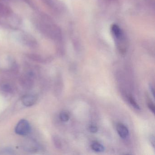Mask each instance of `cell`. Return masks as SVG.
I'll return each instance as SVG.
<instances>
[{
    "label": "cell",
    "instance_id": "cell-1",
    "mask_svg": "<svg viewBox=\"0 0 155 155\" xmlns=\"http://www.w3.org/2000/svg\"><path fill=\"white\" fill-rule=\"evenodd\" d=\"M111 32L115 40L117 41L119 50L122 54H124L126 51V46L125 42H123L124 39L123 38L121 30L117 25H113L111 27Z\"/></svg>",
    "mask_w": 155,
    "mask_h": 155
},
{
    "label": "cell",
    "instance_id": "cell-2",
    "mask_svg": "<svg viewBox=\"0 0 155 155\" xmlns=\"http://www.w3.org/2000/svg\"><path fill=\"white\" fill-rule=\"evenodd\" d=\"M20 41L23 45L31 48H37L38 43L37 40L28 33H21L19 37Z\"/></svg>",
    "mask_w": 155,
    "mask_h": 155
},
{
    "label": "cell",
    "instance_id": "cell-3",
    "mask_svg": "<svg viewBox=\"0 0 155 155\" xmlns=\"http://www.w3.org/2000/svg\"><path fill=\"white\" fill-rule=\"evenodd\" d=\"M31 130V126L28 120L22 119L18 122L15 127V132L20 135H27Z\"/></svg>",
    "mask_w": 155,
    "mask_h": 155
},
{
    "label": "cell",
    "instance_id": "cell-4",
    "mask_svg": "<svg viewBox=\"0 0 155 155\" xmlns=\"http://www.w3.org/2000/svg\"><path fill=\"white\" fill-rule=\"evenodd\" d=\"M38 97L33 94H28L23 96L22 98V102L23 105L26 107L33 106L37 102Z\"/></svg>",
    "mask_w": 155,
    "mask_h": 155
},
{
    "label": "cell",
    "instance_id": "cell-5",
    "mask_svg": "<svg viewBox=\"0 0 155 155\" xmlns=\"http://www.w3.org/2000/svg\"><path fill=\"white\" fill-rule=\"evenodd\" d=\"M117 129L118 133L122 138H126L128 136V130L124 124L122 123H119L118 124Z\"/></svg>",
    "mask_w": 155,
    "mask_h": 155
},
{
    "label": "cell",
    "instance_id": "cell-6",
    "mask_svg": "<svg viewBox=\"0 0 155 155\" xmlns=\"http://www.w3.org/2000/svg\"><path fill=\"white\" fill-rule=\"evenodd\" d=\"M26 56L29 59L39 63H43L45 61V59L42 58V56L38 54L30 53L27 54Z\"/></svg>",
    "mask_w": 155,
    "mask_h": 155
},
{
    "label": "cell",
    "instance_id": "cell-7",
    "mask_svg": "<svg viewBox=\"0 0 155 155\" xmlns=\"http://www.w3.org/2000/svg\"><path fill=\"white\" fill-rule=\"evenodd\" d=\"M91 148L94 151L97 152H103L105 148L101 144L98 142H94L91 145Z\"/></svg>",
    "mask_w": 155,
    "mask_h": 155
},
{
    "label": "cell",
    "instance_id": "cell-8",
    "mask_svg": "<svg viewBox=\"0 0 155 155\" xmlns=\"http://www.w3.org/2000/svg\"><path fill=\"white\" fill-rule=\"evenodd\" d=\"M69 115H68L67 112L65 111H62L60 114V118L64 122H66L68 121L69 119Z\"/></svg>",
    "mask_w": 155,
    "mask_h": 155
},
{
    "label": "cell",
    "instance_id": "cell-9",
    "mask_svg": "<svg viewBox=\"0 0 155 155\" xmlns=\"http://www.w3.org/2000/svg\"><path fill=\"white\" fill-rule=\"evenodd\" d=\"M52 140H53V143H54L55 147L57 148H60L61 147V143L59 139L56 136H54L52 137Z\"/></svg>",
    "mask_w": 155,
    "mask_h": 155
},
{
    "label": "cell",
    "instance_id": "cell-10",
    "mask_svg": "<svg viewBox=\"0 0 155 155\" xmlns=\"http://www.w3.org/2000/svg\"><path fill=\"white\" fill-rule=\"evenodd\" d=\"M129 101L130 103L131 106H132L133 107L135 108V109H137L139 110L140 109L137 103L136 102L135 100H134L132 97H129Z\"/></svg>",
    "mask_w": 155,
    "mask_h": 155
},
{
    "label": "cell",
    "instance_id": "cell-11",
    "mask_svg": "<svg viewBox=\"0 0 155 155\" xmlns=\"http://www.w3.org/2000/svg\"><path fill=\"white\" fill-rule=\"evenodd\" d=\"M2 88L3 91H5L6 92L10 93L12 91V88L11 87L9 86V85H8V84L3 85L2 86Z\"/></svg>",
    "mask_w": 155,
    "mask_h": 155
},
{
    "label": "cell",
    "instance_id": "cell-12",
    "mask_svg": "<svg viewBox=\"0 0 155 155\" xmlns=\"http://www.w3.org/2000/svg\"><path fill=\"white\" fill-rule=\"evenodd\" d=\"M147 106L150 110L153 113H154V112H155V106H154V104L151 101H148L147 102Z\"/></svg>",
    "mask_w": 155,
    "mask_h": 155
},
{
    "label": "cell",
    "instance_id": "cell-13",
    "mask_svg": "<svg viewBox=\"0 0 155 155\" xmlns=\"http://www.w3.org/2000/svg\"><path fill=\"white\" fill-rule=\"evenodd\" d=\"M90 131L92 133H96L97 131L98 128L95 125H91L89 127Z\"/></svg>",
    "mask_w": 155,
    "mask_h": 155
},
{
    "label": "cell",
    "instance_id": "cell-14",
    "mask_svg": "<svg viewBox=\"0 0 155 155\" xmlns=\"http://www.w3.org/2000/svg\"><path fill=\"white\" fill-rule=\"evenodd\" d=\"M24 1H25V2H27L28 4L29 5H30L31 6H32V7H34V5L32 4V2L31 1V0H23Z\"/></svg>",
    "mask_w": 155,
    "mask_h": 155
},
{
    "label": "cell",
    "instance_id": "cell-15",
    "mask_svg": "<svg viewBox=\"0 0 155 155\" xmlns=\"http://www.w3.org/2000/svg\"><path fill=\"white\" fill-rule=\"evenodd\" d=\"M150 91H151V93H152V95H153V97H154L155 91H154V87H153V86H152V85H150Z\"/></svg>",
    "mask_w": 155,
    "mask_h": 155
}]
</instances>
